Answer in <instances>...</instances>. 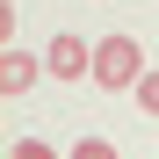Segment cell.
I'll list each match as a JSON object with an SVG mask.
<instances>
[{
    "label": "cell",
    "mask_w": 159,
    "mask_h": 159,
    "mask_svg": "<svg viewBox=\"0 0 159 159\" xmlns=\"http://www.w3.org/2000/svg\"><path fill=\"white\" fill-rule=\"evenodd\" d=\"M138 80H145V51H138V36H101V43H94V87L138 94Z\"/></svg>",
    "instance_id": "1"
},
{
    "label": "cell",
    "mask_w": 159,
    "mask_h": 159,
    "mask_svg": "<svg viewBox=\"0 0 159 159\" xmlns=\"http://www.w3.org/2000/svg\"><path fill=\"white\" fill-rule=\"evenodd\" d=\"M43 72L51 80H94V51L80 43V36H51L43 43Z\"/></svg>",
    "instance_id": "2"
},
{
    "label": "cell",
    "mask_w": 159,
    "mask_h": 159,
    "mask_svg": "<svg viewBox=\"0 0 159 159\" xmlns=\"http://www.w3.org/2000/svg\"><path fill=\"white\" fill-rule=\"evenodd\" d=\"M36 72H43V58H29L22 43H7V51H0V94H22V87H36Z\"/></svg>",
    "instance_id": "3"
},
{
    "label": "cell",
    "mask_w": 159,
    "mask_h": 159,
    "mask_svg": "<svg viewBox=\"0 0 159 159\" xmlns=\"http://www.w3.org/2000/svg\"><path fill=\"white\" fill-rule=\"evenodd\" d=\"M72 159H123V152H116L109 138H80V145H72Z\"/></svg>",
    "instance_id": "4"
},
{
    "label": "cell",
    "mask_w": 159,
    "mask_h": 159,
    "mask_svg": "<svg viewBox=\"0 0 159 159\" xmlns=\"http://www.w3.org/2000/svg\"><path fill=\"white\" fill-rule=\"evenodd\" d=\"M138 109H145V116H159V72H145V80H138Z\"/></svg>",
    "instance_id": "5"
},
{
    "label": "cell",
    "mask_w": 159,
    "mask_h": 159,
    "mask_svg": "<svg viewBox=\"0 0 159 159\" xmlns=\"http://www.w3.org/2000/svg\"><path fill=\"white\" fill-rule=\"evenodd\" d=\"M7 159H58V152H51V145H43V138H22V145H15V152H7Z\"/></svg>",
    "instance_id": "6"
}]
</instances>
